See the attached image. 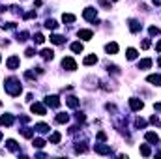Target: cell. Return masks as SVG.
I'll return each instance as SVG.
<instances>
[{
	"mask_svg": "<svg viewBox=\"0 0 161 159\" xmlns=\"http://www.w3.org/2000/svg\"><path fill=\"white\" fill-rule=\"evenodd\" d=\"M4 88H6V92H8L9 96H13V97L21 96V92H23V84H21V81H19L17 77H9V79H6Z\"/></svg>",
	"mask_w": 161,
	"mask_h": 159,
	"instance_id": "1",
	"label": "cell"
},
{
	"mask_svg": "<svg viewBox=\"0 0 161 159\" xmlns=\"http://www.w3.org/2000/svg\"><path fill=\"white\" fill-rule=\"evenodd\" d=\"M83 17H84L88 22H96V21H98V11H96V7H86V9L83 11Z\"/></svg>",
	"mask_w": 161,
	"mask_h": 159,
	"instance_id": "2",
	"label": "cell"
},
{
	"mask_svg": "<svg viewBox=\"0 0 161 159\" xmlns=\"http://www.w3.org/2000/svg\"><path fill=\"white\" fill-rule=\"evenodd\" d=\"M62 67L68 69V71H75V69H77V62H75L71 56H66V58L62 60Z\"/></svg>",
	"mask_w": 161,
	"mask_h": 159,
	"instance_id": "3",
	"label": "cell"
},
{
	"mask_svg": "<svg viewBox=\"0 0 161 159\" xmlns=\"http://www.w3.org/2000/svg\"><path fill=\"white\" fill-rule=\"evenodd\" d=\"M45 105L51 107V109H58L60 107V97L58 96H47L45 97Z\"/></svg>",
	"mask_w": 161,
	"mask_h": 159,
	"instance_id": "4",
	"label": "cell"
},
{
	"mask_svg": "<svg viewBox=\"0 0 161 159\" xmlns=\"http://www.w3.org/2000/svg\"><path fill=\"white\" fill-rule=\"evenodd\" d=\"M30 111H32L34 114H38V116H45V114H47V109H45L43 103H32Z\"/></svg>",
	"mask_w": 161,
	"mask_h": 159,
	"instance_id": "5",
	"label": "cell"
},
{
	"mask_svg": "<svg viewBox=\"0 0 161 159\" xmlns=\"http://www.w3.org/2000/svg\"><path fill=\"white\" fill-rule=\"evenodd\" d=\"M94 150H96V154H99V156H111V154H113V150H111L109 144H96Z\"/></svg>",
	"mask_w": 161,
	"mask_h": 159,
	"instance_id": "6",
	"label": "cell"
},
{
	"mask_svg": "<svg viewBox=\"0 0 161 159\" xmlns=\"http://www.w3.org/2000/svg\"><path fill=\"white\" fill-rule=\"evenodd\" d=\"M143 107H144V103H143L141 99H137V97H131V99H129V109H131L133 112H137V111H141Z\"/></svg>",
	"mask_w": 161,
	"mask_h": 159,
	"instance_id": "7",
	"label": "cell"
},
{
	"mask_svg": "<svg viewBox=\"0 0 161 159\" xmlns=\"http://www.w3.org/2000/svg\"><path fill=\"white\" fill-rule=\"evenodd\" d=\"M128 24H129V30L133 32V34H137V32H141V28H143V24L137 21V19H129L128 21Z\"/></svg>",
	"mask_w": 161,
	"mask_h": 159,
	"instance_id": "8",
	"label": "cell"
},
{
	"mask_svg": "<svg viewBox=\"0 0 161 159\" xmlns=\"http://www.w3.org/2000/svg\"><path fill=\"white\" fill-rule=\"evenodd\" d=\"M6 66H8V69H17L19 67V56H9L8 60H6Z\"/></svg>",
	"mask_w": 161,
	"mask_h": 159,
	"instance_id": "9",
	"label": "cell"
},
{
	"mask_svg": "<svg viewBox=\"0 0 161 159\" xmlns=\"http://www.w3.org/2000/svg\"><path fill=\"white\" fill-rule=\"evenodd\" d=\"M144 139H146V142H150V144H159V137H158L154 131H148V133L144 135Z\"/></svg>",
	"mask_w": 161,
	"mask_h": 159,
	"instance_id": "10",
	"label": "cell"
},
{
	"mask_svg": "<svg viewBox=\"0 0 161 159\" xmlns=\"http://www.w3.org/2000/svg\"><path fill=\"white\" fill-rule=\"evenodd\" d=\"M77 36H79L81 39H84V41H88V39H92V36H94V32H92V30H84V28H83V30H79V32H77Z\"/></svg>",
	"mask_w": 161,
	"mask_h": 159,
	"instance_id": "11",
	"label": "cell"
},
{
	"mask_svg": "<svg viewBox=\"0 0 161 159\" xmlns=\"http://www.w3.org/2000/svg\"><path fill=\"white\" fill-rule=\"evenodd\" d=\"M54 122H56V124H68V122H69V114H66V112H58L56 118H54Z\"/></svg>",
	"mask_w": 161,
	"mask_h": 159,
	"instance_id": "12",
	"label": "cell"
},
{
	"mask_svg": "<svg viewBox=\"0 0 161 159\" xmlns=\"http://www.w3.org/2000/svg\"><path fill=\"white\" fill-rule=\"evenodd\" d=\"M105 51H107L109 54H116V52H118V43H114V41L107 43V45H105Z\"/></svg>",
	"mask_w": 161,
	"mask_h": 159,
	"instance_id": "13",
	"label": "cell"
},
{
	"mask_svg": "<svg viewBox=\"0 0 161 159\" xmlns=\"http://www.w3.org/2000/svg\"><path fill=\"white\" fill-rule=\"evenodd\" d=\"M83 64L84 66H94V64H98V56L96 54H88V56H84Z\"/></svg>",
	"mask_w": 161,
	"mask_h": 159,
	"instance_id": "14",
	"label": "cell"
},
{
	"mask_svg": "<svg viewBox=\"0 0 161 159\" xmlns=\"http://www.w3.org/2000/svg\"><path fill=\"white\" fill-rule=\"evenodd\" d=\"M66 105L71 107V109H77V107H79V99H77L75 96H69V97H66Z\"/></svg>",
	"mask_w": 161,
	"mask_h": 159,
	"instance_id": "15",
	"label": "cell"
},
{
	"mask_svg": "<svg viewBox=\"0 0 161 159\" xmlns=\"http://www.w3.org/2000/svg\"><path fill=\"white\" fill-rule=\"evenodd\" d=\"M146 81L150 84H154V86H161V75H148Z\"/></svg>",
	"mask_w": 161,
	"mask_h": 159,
	"instance_id": "16",
	"label": "cell"
},
{
	"mask_svg": "<svg viewBox=\"0 0 161 159\" xmlns=\"http://www.w3.org/2000/svg\"><path fill=\"white\" fill-rule=\"evenodd\" d=\"M49 39H51V43H54V45H62V43L66 41V37H64V36H58V34H53Z\"/></svg>",
	"mask_w": 161,
	"mask_h": 159,
	"instance_id": "17",
	"label": "cell"
},
{
	"mask_svg": "<svg viewBox=\"0 0 161 159\" xmlns=\"http://www.w3.org/2000/svg\"><path fill=\"white\" fill-rule=\"evenodd\" d=\"M41 58L43 60H53L54 58V51L53 49H43L41 51Z\"/></svg>",
	"mask_w": 161,
	"mask_h": 159,
	"instance_id": "18",
	"label": "cell"
},
{
	"mask_svg": "<svg viewBox=\"0 0 161 159\" xmlns=\"http://www.w3.org/2000/svg\"><path fill=\"white\" fill-rule=\"evenodd\" d=\"M0 124L2 126H11L13 124V116L11 114H2L0 116Z\"/></svg>",
	"mask_w": 161,
	"mask_h": 159,
	"instance_id": "19",
	"label": "cell"
},
{
	"mask_svg": "<svg viewBox=\"0 0 161 159\" xmlns=\"http://www.w3.org/2000/svg\"><path fill=\"white\" fill-rule=\"evenodd\" d=\"M71 51L77 52V54H81V52L84 51V45H83L81 41H75V43H71Z\"/></svg>",
	"mask_w": 161,
	"mask_h": 159,
	"instance_id": "20",
	"label": "cell"
},
{
	"mask_svg": "<svg viewBox=\"0 0 161 159\" xmlns=\"http://www.w3.org/2000/svg\"><path fill=\"white\" fill-rule=\"evenodd\" d=\"M150 66H152V60H150V58H143V60L137 64V67H139V69H148Z\"/></svg>",
	"mask_w": 161,
	"mask_h": 159,
	"instance_id": "21",
	"label": "cell"
},
{
	"mask_svg": "<svg viewBox=\"0 0 161 159\" xmlns=\"http://www.w3.org/2000/svg\"><path fill=\"white\" fill-rule=\"evenodd\" d=\"M38 133H47V131H51V127L47 126V124H43V122H39V124H36V127H34Z\"/></svg>",
	"mask_w": 161,
	"mask_h": 159,
	"instance_id": "22",
	"label": "cell"
},
{
	"mask_svg": "<svg viewBox=\"0 0 161 159\" xmlns=\"http://www.w3.org/2000/svg\"><path fill=\"white\" fill-rule=\"evenodd\" d=\"M6 146H8V150H11V152H19V144H17L13 139H8V141H6Z\"/></svg>",
	"mask_w": 161,
	"mask_h": 159,
	"instance_id": "23",
	"label": "cell"
},
{
	"mask_svg": "<svg viewBox=\"0 0 161 159\" xmlns=\"http://www.w3.org/2000/svg\"><path fill=\"white\" fill-rule=\"evenodd\" d=\"M19 131H21V129H19ZM21 133H23L24 139H32V137H34V129H32V127H23Z\"/></svg>",
	"mask_w": 161,
	"mask_h": 159,
	"instance_id": "24",
	"label": "cell"
},
{
	"mask_svg": "<svg viewBox=\"0 0 161 159\" xmlns=\"http://www.w3.org/2000/svg\"><path fill=\"white\" fill-rule=\"evenodd\" d=\"M49 141H51V144H58V142L62 141V135H60L58 131H54V133H53V135L49 137Z\"/></svg>",
	"mask_w": 161,
	"mask_h": 159,
	"instance_id": "25",
	"label": "cell"
},
{
	"mask_svg": "<svg viewBox=\"0 0 161 159\" xmlns=\"http://www.w3.org/2000/svg\"><path fill=\"white\" fill-rule=\"evenodd\" d=\"M62 21L68 22V24H71V22H75V15H73V13H64V15H62Z\"/></svg>",
	"mask_w": 161,
	"mask_h": 159,
	"instance_id": "26",
	"label": "cell"
},
{
	"mask_svg": "<svg viewBox=\"0 0 161 159\" xmlns=\"http://www.w3.org/2000/svg\"><path fill=\"white\" fill-rule=\"evenodd\" d=\"M141 154H143L144 157H150V156H152V150H150V146H148V144H141Z\"/></svg>",
	"mask_w": 161,
	"mask_h": 159,
	"instance_id": "27",
	"label": "cell"
},
{
	"mask_svg": "<svg viewBox=\"0 0 161 159\" xmlns=\"http://www.w3.org/2000/svg\"><path fill=\"white\" fill-rule=\"evenodd\" d=\"M56 26H58V22H56L54 19H47V21H45V28H49V30H54Z\"/></svg>",
	"mask_w": 161,
	"mask_h": 159,
	"instance_id": "28",
	"label": "cell"
},
{
	"mask_svg": "<svg viewBox=\"0 0 161 159\" xmlns=\"http://www.w3.org/2000/svg\"><path fill=\"white\" fill-rule=\"evenodd\" d=\"M126 56H128V60H135V58H137V51L129 47V49L126 51Z\"/></svg>",
	"mask_w": 161,
	"mask_h": 159,
	"instance_id": "29",
	"label": "cell"
},
{
	"mask_svg": "<svg viewBox=\"0 0 161 159\" xmlns=\"http://www.w3.org/2000/svg\"><path fill=\"white\" fill-rule=\"evenodd\" d=\"M32 146L39 150V148H43V146H45V141H43V139H34V141H32Z\"/></svg>",
	"mask_w": 161,
	"mask_h": 159,
	"instance_id": "30",
	"label": "cell"
},
{
	"mask_svg": "<svg viewBox=\"0 0 161 159\" xmlns=\"http://www.w3.org/2000/svg\"><path fill=\"white\" fill-rule=\"evenodd\" d=\"M75 152H77V154H84V152H86V142H77Z\"/></svg>",
	"mask_w": 161,
	"mask_h": 159,
	"instance_id": "31",
	"label": "cell"
},
{
	"mask_svg": "<svg viewBox=\"0 0 161 159\" xmlns=\"http://www.w3.org/2000/svg\"><path fill=\"white\" fill-rule=\"evenodd\" d=\"M135 127H137V129H144V127H146V120L137 118V120H135Z\"/></svg>",
	"mask_w": 161,
	"mask_h": 159,
	"instance_id": "32",
	"label": "cell"
},
{
	"mask_svg": "<svg viewBox=\"0 0 161 159\" xmlns=\"http://www.w3.org/2000/svg\"><path fill=\"white\" fill-rule=\"evenodd\" d=\"M26 37H28V32H26V30H23V32L17 34V41H19V43H21V41H26Z\"/></svg>",
	"mask_w": 161,
	"mask_h": 159,
	"instance_id": "33",
	"label": "cell"
},
{
	"mask_svg": "<svg viewBox=\"0 0 161 159\" xmlns=\"http://www.w3.org/2000/svg\"><path fill=\"white\" fill-rule=\"evenodd\" d=\"M43 41H45V36H43V34H34V43L41 45Z\"/></svg>",
	"mask_w": 161,
	"mask_h": 159,
	"instance_id": "34",
	"label": "cell"
},
{
	"mask_svg": "<svg viewBox=\"0 0 161 159\" xmlns=\"http://www.w3.org/2000/svg\"><path fill=\"white\" fill-rule=\"evenodd\" d=\"M15 26H17L15 22H4V24H2V28H4V30H13Z\"/></svg>",
	"mask_w": 161,
	"mask_h": 159,
	"instance_id": "35",
	"label": "cell"
},
{
	"mask_svg": "<svg viewBox=\"0 0 161 159\" xmlns=\"http://www.w3.org/2000/svg\"><path fill=\"white\" fill-rule=\"evenodd\" d=\"M75 118H77V122H84L86 120V114L84 112H75Z\"/></svg>",
	"mask_w": 161,
	"mask_h": 159,
	"instance_id": "36",
	"label": "cell"
},
{
	"mask_svg": "<svg viewBox=\"0 0 161 159\" xmlns=\"http://www.w3.org/2000/svg\"><path fill=\"white\" fill-rule=\"evenodd\" d=\"M98 141H99V142H105V141H107V133H105V131H99V133H98Z\"/></svg>",
	"mask_w": 161,
	"mask_h": 159,
	"instance_id": "37",
	"label": "cell"
},
{
	"mask_svg": "<svg viewBox=\"0 0 161 159\" xmlns=\"http://www.w3.org/2000/svg\"><path fill=\"white\" fill-rule=\"evenodd\" d=\"M148 34H150V36H159V30H158L156 26H150V28H148Z\"/></svg>",
	"mask_w": 161,
	"mask_h": 159,
	"instance_id": "38",
	"label": "cell"
},
{
	"mask_svg": "<svg viewBox=\"0 0 161 159\" xmlns=\"http://www.w3.org/2000/svg\"><path fill=\"white\" fill-rule=\"evenodd\" d=\"M24 54H26V56H28V58H32V56H34V54H36V49H32V47H28V49H26V51H24Z\"/></svg>",
	"mask_w": 161,
	"mask_h": 159,
	"instance_id": "39",
	"label": "cell"
},
{
	"mask_svg": "<svg viewBox=\"0 0 161 159\" xmlns=\"http://www.w3.org/2000/svg\"><path fill=\"white\" fill-rule=\"evenodd\" d=\"M150 45H152V41H150V39H143V43H141V47H143V49H150Z\"/></svg>",
	"mask_w": 161,
	"mask_h": 159,
	"instance_id": "40",
	"label": "cell"
},
{
	"mask_svg": "<svg viewBox=\"0 0 161 159\" xmlns=\"http://www.w3.org/2000/svg\"><path fill=\"white\" fill-rule=\"evenodd\" d=\"M107 69H109V71H113V73H116V75L120 73V69H118V66H109Z\"/></svg>",
	"mask_w": 161,
	"mask_h": 159,
	"instance_id": "41",
	"label": "cell"
},
{
	"mask_svg": "<svg viewBox=\"0 0 161 159\" xmlns=\"http://www.w3.org/2000/svg\"><path fill=\"white\" fill-rule=\"evenodd\" d=\"M23 17H24V19H32V17H36V11H28V13H24Z\"/></svg>",
	"mask_w": 161,
	"mask_h": 159,
	"instance_id": "42",
	"label": "cell"
},
{
	"mask_svg": "<svg viewBox=\"0 0 161 159\" xmlns=\"http://www.w3.org/2000/svg\"><path fill=\"white\" fill-rule=\"evenodd\" d=\"M24 77H26V79H36V75H34L32 71H26V73H24Z\"/></svg>",
	"mask_w": 161,
	"mask_h": 159,
	"instance_id": "43",
	"label": "cell"
},
{
	"mask_svg": "<svg viewBox=\"0 0 161 159\" xmlns=\"http://www.w3.org/2000/svg\"><path fill=\"white\" fill-rule=\"evenodd\" d=\"M150 122H152V124H159V120H158V116H152V118H150Z\"/></svg>",
	"mask_w": 161,
	"mask_h": 159,
	"instance_id": "44",
	"label": "cell"
},
{
	"mask_svg": "<svg viewBox=\"0 0 161 159\" xmlns=\"http://www.w3.org/2000/svg\"><path fill=\"white\" fill-rule=\"evenodd\" d=\"M154 109H156L158 112H161V103H156V105H154Z\"/></svg>",
	"mask_w": 161,
	"mask_h": 159,
	"instance_id": "45",
	"label": "cell"
},
{
	"mask_svg": "<svg viewBox=\"0 0 161 159\" xmlns=\"http://www.w3.org/2000/svg\"><path fill=\"white\" fill-rule=\"evenodd\" d=\"M99 2H101V6H105V7H111V6H109V2H107V0H99Z\"/></svg>",
	"mask_w": 161,
	"mask_h": 159,
	"instance_id": "46",
	"label": "cell"
},
{
	"mask_svg": "<svg viewBox=\"0 0 161 159\" xmlns=\"http://www.w3.org/2000/svg\"><path fill=\"white\" fill-rule=\"evenodd\" d=\"M156 51H158V52H161V41H158V45H156Z\"/></svg>",
	"mask_w": 161,
	"mask_h": 159,
	"instance_id": "47",
	"label": "cell"
},
{
	"mask_svg": "<svg viewBox=\"0 0 161 159\" xmlns=\"http://www.w3.org/2000/svg\"><path fill=\"white\" fill-rule=\"evenodd\" d=\"M154 2V6H161V0H152Z\"/></svg>",
	"mask_w": 161,
	"mask_h": 159,
	"instance_id": "48",
	"label": "cell"
},
{
	"mask_svg": "<svg viewBox=\"0 0 161 159\" xmlns=\"http://www.w3.org/2000/svg\"><path fill=\"white\" fill-rule=\"evenodd\" d=\"M4 11H6V7H4V6H0V13H4Z\"/></svg>",
	"mask_w": 161,
	"mask_h": 159,
	"instance_id": "49",
	"label": "cell"
},
{
	"mask_svg": "<svg viewBox=\"0 0 161 159\" xmlns=\"http://www.w3.org/2000/svg\"><path fill=\"white\" fill-rule=\"evenodd\" d=\"M158 64H159V67H161V56H159V58H158Z\"/></svg>",
	"mask_w": 161,
	"mask_h": 159,
	"instance_id": "50",
	"label": "cell"
},
{
	"mask_svg": "<svg viewBox=\"0 0 161 159\" xmlns=\"http://www.w3.org/2000/svg\"><path fill=\"white\" fill-rule=\"evenodd\" d=\"M0 141H2V131H0Z\"/></svg>",
	"mask_w": 161,
	"mask_h": 159,
	"instance_id": "51",
	"label": "cell"
},
{
	"mask_svg": "<svg viewBox=\"0 0 161 159\" xmlns=\"http://www.w3.org/2000/svg\"><path fill=\"white\" fill-rule=\"evenodd\" d=\"M0 105H2V101H0Z\"/></svg>",
	"mask_w": 161,
	"mask_h": 159,
	"instance_id": "52",
	"label": "cell"
},
{
	"mask_svg": "<svg viewBox=\"0 0 161 159\" xmlns=\"http://www.w3.org/2000/svg\"><path fill=\"white\" fill-rule=\"evenodd\" d=\"M114 2H118V0H114Z\"/></svg>",
	"mask_w": 161,
	"mask_h": 159,
	"instance_id": "53",
	"label": "cell"
},
{
	"mask_svg": "<svg viewBox=\"0 0 161 159\" xmlns=\"http://www.w3.org/2000/svg\"><path fill=\"white\" fill-rule=\"evenodd\" d=\"M0 62H2V58H0Z\"/></svg>",
	"mask_w": 161,
	"mask_h": 159,
	"instance_id": "54",
	"label": "cell"
},
{
	"mask_svg": "<svg viewBox=\"0 0 161 159\" xmlns=\"http://www.w3.org/2000/svg\"><path fill=\"white\" fill-rule=\"evenodd\" d=\"M159 156H161V152H159Z\"/></svg>",
	"mask_w": 161,
	"mask_h": 159,
	"instance_id": "55",
	"label": "cell"
}]
</instances>
